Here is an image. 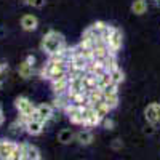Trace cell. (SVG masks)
I'll return each mask as SVG.
<instances>
[{
    "label": "cell",
    "instance_id": "22",
    "mask_svg": "<svg viewBox=\"0 0 160 160\" xmlns=\"http://www.w3.org/2000/svg\"><path fill=\"white\" fill-rule=\"evenodd\" d=\"M29 7H34V8H42L45 5V0H24Z\"/></svg>",
    "mask_w": 160,
    "mask_h": 160
},
{
    "label": "cell",
    "instance_id": "23",
    "mask_svg": "<svg viewBox=\"0 0 160 160\" xmlns=\"http://www.w3.org/2000/svg\"><path fill=\"white\" fill-rule=\"evenodd\" d=\"M122 146H123V144H122V141H120V139H114V141H112V149H114V151L122 149Z\"/></svg>",
    "mask_w": 160,
    "mask_h": 160
},
{
    "label": "cell",
    "instance_id": "20",
    "mask_svg": "<svg viewBox=\"0 0 160 160\" xmlns=\"http://www.w3.org/2000/svg\"><path fill=\"white\" fill-rule=\"evenodd\" d=\"M111 74V78H112V82L114 83H117V85H120L125 80V74H123V71L120 69V68H117V69H114V71H111L109 72Z\"/></svg>",
    "mask_w": 160,
    "mask_h": 160
},
{
    "label": "cell",
    "instance_id": "24",
    "mask_svg": "<svg viewBox=\"0 0 160 160\" xmlns=\"http://www.w3.org/2000/svg\"><path fill=\"white\" fill-rule=\"evenodd\" d=\"M26 61H28L29 64H32V66H34V62H35V56H32V55H29L28 58H26Z\"/></svg>",
    "mask_w": 160,
    "mask_h": 160
},
{
    "label": "cell",
    "instance_id": "21",
    "mask_svg": "<svg viewBox=\"0 0 160 160\" xmlns=\"http://www.w3.org/2000/svg\"><path fill=\"white\" fill-rule=\"evenodd\" d=\"M101 123H102V127H104L106 130H114V127H115L114 120H112V118H109V115H108V117H104Z\"/></svg>",
    "mask_w": 160,
    "mask_h": 160
},
{
    "label": "cell",
    "instance_id": "5",
    "mask_svg": "<svg viewBox=\"0 0 160 160\" xmlns=\"http://www.w3.org/2000/svg\"><path fill=\"white\" fill-rule=\"evenodd\" d=\"M51 82V90L53 93L56 95H64L68 93V88H69V77H61V78H56V80H50Z\"/></svg>",
    "mask_w": 160,
    "mask_h": 160
},
{
    "label": "cell",
    "instance_id": "9",
    "mask_svg": "<svg viewBox=\"0 0 160 160\" xmlns=\"http://www.w3.org/2000/svg\"><path fill=\"white\" fill-rule=\"evenodd\" d=\"M35 111L40 114L42 120H43V122L47 123L48 120L53 117V111H55V108H53V104H45V102H42V104L35 106Z\"/></svg>",
    "mask_w": 160,
    "mask_h": 160
},
{
    "label": "cell",
    "instance_id": "2",
    "mask_svg": "<svg viewBox=\"0 0 160 160\" xmlns=\"http://www.w3.org/2000/svg\"><path fill=\"white\" fill-rule=\"evenodd\" d=\"M15 106H16V109H18L19 114L28 115V117H31L32 112L35 111L34 102H32L29 98H26V96H19V98H16V99H15Z\"/></svg>",
    "mask_w": 160,
    "mask_h": 160
},
{
    "label": "cell",
    "instance_id": "16",
    "mask_svg": "<svg viewBox=\"0 0 160 160\" xmlns=\"http://www.w3.org/2000/svg\"><path fill=\"white\" fill-rule=\"evenodd\" d=\"M93 108H95V111L98 112V115H99L101 118H104V117H108V115H109V112L112 111V109H111V108H109V106L106 104L104 101L95 102V104H93Z\"/></svg>",
    "mask_w": 160,
    "mask_h": 160
},
{
    "label": "cell",
    "instance_id": "7",
    "mask_svg": "<svg viewBox=\"0 0 160 160\" xmlns=\"http://www.w3.org/2000/svg\"><path fill=\"white\" fill-rule=\"evenodd\" d=\"M16 144L18 142L15 141H0V160H10V155L15 151Z\"/></svg>",
    "mask_w": 160,
    "mask_h": 160
},
{
    "label": "cell",
    "instance_id": "17",
    "mask_svg": "<svg viewBox=\"0 0 160 160\" xmlns=\"http://www.w3.org/2000/svg\"><path fill=\"white\" fill-rule=\"evenodd\" d=\"M72 138H74V133H72V130H69V128H64V130H61V131L58 133V141H59L61 144H69V142L72 141Z\"/></svg>",
    "mask_w": 160,
    "mask_h": 160
},
{
    "label": "cell",
    "instance_id": "11",
    "mask_svg": "<svg viewBox=\"0 0 160 160\" xmlns=\"http://www.w3.org/2000/svg\"><path fill=\"white\" fill-rule=\"evenodd\" d=\"M42 158V154L40 151L32 144H26V155H24V160H40Z\"/></svg>",
    "mask_w": 160,
    "mask_h": 160
},
{
    "label": "cell",
    "instance_id": "19",
    "mask_svg": "<svg viewBox=\"0 0 160 160\" xmlns=\"http://www.w3.org/2000/svg\"><path fill=\"white\" fill-rule=\"evenodd\" d=\"M104 102L111 109H115L118 106V93H104Z\"/></svg>",
    "mask_w": 160,
    "mask_h": 160
},
{
    "label": "cell",
    "instance_id": "12",
    "mask_svg": "<svg viewBox=\"0 0 160 160\" xmlns=\"http://www.w3.org/2000/svg\"><path fill=\"white\" fill-rule=\"evenodd\" d=\"M69 102H71V98H69L68 93H64V95H56L55 99H53V108H55V109H62V111H64V108H66V106H68Z\"/></svg>",
    "mask_w": 160,
    "mask_h": 160
},
{
    "label": "cell",
    "instance_id": "26",
    "mask_svg": "<svg viewBox=\"0 0 160 160\" xmlns=\"http://www.w3.org/2000/svg\"><path fill=\"white\" fill-rule=\"evenodd\" d=\"M3 120H5V115H3V111H2V108H0V125L3 123Z\"/></svg>",
    "mask_w": 160,
    "mask_h": 160
},
{
    "label": "cell",
    "instance_id": "28",
    "mask_svg": "<svg viewBox=\"0 0 160 160\" xmlns=\"http://www.w3.org/2000/svg\"><path fill=\"white\" fill-rule=\"evenodd\" d=\"M155 3H157V7L160 8V0H155Z\"/></svg>",
    "mask_w": 160,
    "mask_h": 160
},
{
    "label": "cell",
    "instance_id": "1",
    "mask_svg": "<svg viewBox=\"0 0 160 160\" xmlns=\"http://www.w3.org/2000/svg\"><path fill=\"white\" fill-rule=\"evenodd\" d=\"M64 47H68V45H66V40H64V35L56 32V31H48L43 35V38H42V43H40L42 51H45L48 56L58 53Z\"/></svg>",
    "mask_w": 160,
    "mask_h": 160
},
{
    "label": "cell",
    "instance_id": "6",
    "mask_svg": "<svg viewBox=\"0 0 160 160\" xmlns=\"http://www.w3.org/2000/svg\"><path fill=\"white\" fill-rule=\"evenodd\" d=\"M24 130L28 131L31 136H37V135H40V133L45 130V123H43V122H40V120L29 118V120H28V123L24 125Z\"/></svg>",
    "mask_w": 160,
    "mask_h": 160
},
{
    "label": "cell",
    "instance_id": "4",
    "mask_svg": "<svg viewBox=\"0 0 160 160\" xmlns=\"http://www.w3.org/2000/svg\"><path fill=\"white\" fill-rule=\"evenodd\" d=\"M122 43H123V34H122V31L114 28L111 37L108 38V47H109L111 53H115V55H117V51L122 48Z\"/></svg>",
    "mask_w": 160,
    "mask_h": 160
},
{
    "label": "cell",
    "instance_id": "13",
    "mask_svg": "<svg viewBox=\"0 0 160 160\" xmlns=\"http://www.w3.org/2000/svg\"><path fill=\"white\" fill-rule=\"evenodd\" d=\"M75 139L78 141V144L88 146V144L93 142V133L88 131V130H82V131H78L77 135H75Z\"/></svg>",
    "mask_w": 160,
    "mask_h": 160
},
{
    "label": "cell",
    "instance_id": "27",
    "mask_svg": "<svg viewBox=\"0 0 160 160\" xmlns=\"http://www.w3.org/2000/svg\"><path fill=\"white\" fill-rule=\"evenodd\" d=\"M7 68H8L7 64H0V75H2V72H3V71H5Z\"/></svg>",
    "mask_w": 160,
    "mask_h": 160
},
{
    "label": "cell",
    "instance_id": "18",
    "mask_svg": "<svg viewBox=\"0 0 160 160\" xmlns=\"http://www.w3.org/2000/svg\"><path fill=\"white\" fill-rule=\"evenodd\" d=\"M111 82H112V78H111V74L108 71H104L99 75H96V87L98 88H104L106 85L111 83Z\"/></svg>",
    "mask_w": 160,
    "mask_h": 160
},
{
    "label": "cell",
    "instance_id": "8",
    "mask_svg": "<svg viewBox=\"0 0 160 160\" xmlns=\"http://www.w3.org/2000/svg\"><path fill=\"white\" fill-rule=\"evenodd\" d=\"M37 26H38V19H37V16H34V15H24V16L21 18V28H22L24 31H28V32L35 31Z\"/></svg>",
    "mask_w": 160,
    "mask_h": 160
},
{
    "label": "cell",
    "instance_id": "14",
    "mask_svg": "<svg viewBox=\"0 0 160 160\" xmlns=\"http://www.w3.org/2000/svg\"><path fill=\"white\" fill-rule=\"evenodd\" d=\"M26 144H28V142H19V144H16L15 151H13L11 155H10V160H24V155H26Z\"/></svg>",
    "mask_w": 160,
    "mask_h": 160
},
{
    "label": "cell",
    "instance_id": "10",
    "mask_svg": "<svg viewBox=\"0 0 160 160\" xmlns=\"http://www.w3.org/2000/svg\"><path fill=\"white\" fill-rule=\"evenodd\" d=\"M18 74H19V77H22V78H31L32 77V74H34V66L32 64H29L28 61H22L21 64H19V68H18Z\"/></svg>",
    "mask_w": 160,
    "mask_h": 160
},
{
    "label": "cell",
    "instance_id": "15",
    "mask_svg": "<svg viewBox=\"0 0 160 160\" xmlns=\"http://www.w3.org/2000/svg\"><path fill=\"white\" fill-rule=\"evenodd\" d=\"M131 11L135 13V15H144L146 11H148V2L146 0H135L131 5Z\"/></svg>",
    "mask_w": 160,
    "mask_h": 160
},
{
    "label": "cell",
    "instance_id": "25",
    "mask_svg": "<svg viewBox=\"0 0 160 160\" xmlns=\"http://www.w3.org/2000/svg\"><path fill=\"white\" fill-rule=\"evenodd\" d=\"M152 131H154V125H151V127H148V128L144 130L146 135H152Z\"/></svg>",
    "mask_w": 160,
    "mask_h": 160
},
{
    "label": "cell",
    "instance_id": "3",
    "mask_svg": "<svg viewBox=\"0 0 160 160\" xmlns=\"http://www.w3.org/2000/svg\"><path fill=\"white\" fill-rule=\"evenodd\" d=\"M144 115H146V120L151 123V125H157L160 123V104L158 102H151L148 108L144 109Z\"/></svg>",
    "mask_w": 160,
    "mask_h": 160
}]
</instances>
